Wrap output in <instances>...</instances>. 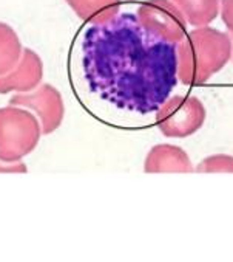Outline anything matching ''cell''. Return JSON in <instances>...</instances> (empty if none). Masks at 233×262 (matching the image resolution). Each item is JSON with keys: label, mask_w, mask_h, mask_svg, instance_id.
Here are the masks:
<instances>
[{"label": "cell", "mask_w": 233, "mask_h": 262, "mask_svg": "<svg viewBox=\"0 0 233 262\" xmlns=\"http://www.w3.org/2000/svg\"><path fill=\"white\" fill-rule=\"evenodd\" d=\"M178 43L179 69L178 75L184 84H202L219 72L231 55V43L225 34L216 31L198 33Z\"/></svg>", "instance_id": "cell-2"}, {"label": "cell", "mask_w": 233, "mask_h": 262, "mask_svg": "<svg viewBox=\"0 0 233 262\" xmlns=\"http://www.w3.org/2000/svg\"><path fill=\"white\" fill-rule=\"evenodd\" d=\"M192 163L186 152L179 147L173 146H158L154 147L145 162L147 172H161V171H183L190 172Z\"/></svg>", "instance_id": "cell-4"}, {"label": "cell", "mask_w": 233, "mask_h": 262, "mask_svg": "<svg viewBox=\"0 0 233 262\" xmlns=\"http://www.w3.org/2000/svg\"><path fill=\"white\" fill-rule=\"evenodd\" d=\"M198 171H233V159L230 157H213L202 162Z\"/></svg>", "instance_id": "cell-5"}, {"label": "cell", "mask_w": 233, "mask_h": 262, "mask_svg": "<svg viewBox=\"0 0 233 262\" xmlns=\"http://www.w3.org/2000/svg\"><path fill=\"white\" fill-rule=\"evenodd\" d=\"M178 43L121 13L85 24L68 53V78L87 114L114 124L156 117L179 82Z\"/></svg>", "instance_id": "cell-1"}, {"label": "cell", "mask_w": 233, "mask_h": 262, "mask_svg": "<svg viewBox=\"0 0 233 262\" xmlns=\"http://www.w3.org/2000/svg\"><path fill=\"white\" fill-rule=\"evenodd\" d=\"M154 118L167 137H186L202 126L205 111L196 98L170 96Z\"/></svg>", "instance_id": "cell-3"}]
</instances>
